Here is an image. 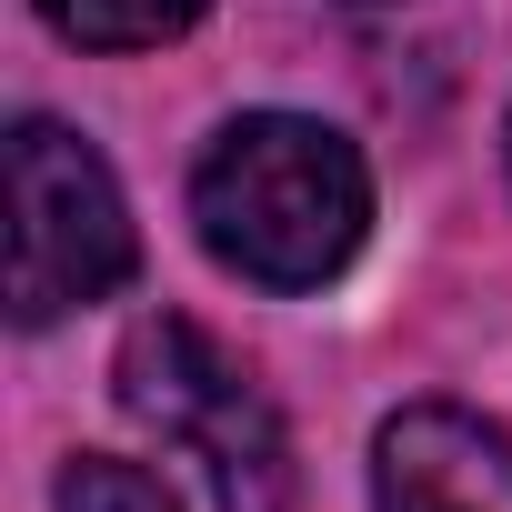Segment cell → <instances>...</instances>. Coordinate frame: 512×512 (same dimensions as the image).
I'll return each instance as SVG.
<instances>
[{
  "label": "cell",
  "mask_w": 512,
  "mask_h": 512,
  "mask_svg": "<svg viewBox=\"0 0 512 512\" xmlns=\"http://www.w3.org/2000/svg\"><path fill=\"white\" fill-rule=\"evenodd\" d=\"M11 322L41 332L101 292L131 282V211L111 161L71 131V121H21L11 131Z\"/></svg>",
  "instance_id": "obj_3"
},
{
  "label": "cell",
  "mask_w": 512,
  "mask_h": 512,
  "mask_svg": "<svg viewBox=\"0 0 512 512\" xmlns=\"http://www.w3.org/2000/svg\"><path fill=\"white\" fill-rule=\"evenodd\" d=\"M372 512H512V432L462 402H412L372 442Z\"/></svg>",
  "instance_id": "obj_4"
},
{
  "label": "cell",
  "mask_w": 512,
  "mask_h": 512,
  "mask_svg": "<svg viewBox=\"0 0 512 512\" xmlns=\"http://www.w3.org/2000/svg\"><path fill=\"white\" fill-rule=\"evenodd\" d=\"M111 382H121V412H131V422H151L161 442H181V452L211 472L221 512H302L282 412L262 402V382H251L201 322H181V312L131 322Z\"/></svg>",
  "instance_id": "obj_2"
},
{
  "label": "cell",
  "mask_w": 512,
  "mask_h": 512,
  "mask_svg": "<svg viewBox=\"0 0 512 512\" xmlns=\"http://www.w3.org/2000/svg\"><path fill=\"white\" fill-rule=\"evenodd\" d=\"M191 221L221 272L262 292H322L372 231V171L312 111H241L191 171Z\"/></svg>",
  "instance_id": "obj_1"
},
{
  "label": "cell",
  "mask_w": 512,
  "mask_h": 512,
  "mask_svg": "<svg viewBox=\"0 0 512 512\" xmlns=\"http://www.w3.org/2000/svg\"><path fill=\"white\" fill-rule=\"evenodd\" d=\"M61 512H181L171 492H161V472H141V462H121V452H81V462H61V492H51Z\"/></svg>",
  "instance_id": "obj_6"
},
{
  "label": "cell",
  "mask_w": 512,
  "mask_h": 512,
  "mask_svg": "<svg viewBox=\"0 0 512 512\" xmlns=\"http://www.w3.org/2000/svg\"><path fill=\"white\" fill-rule=\"evenodd\" d=\"M201 11H211V0H41V21L61 41H81V51H161Z\"/></svg>",
  "instance_id": "obj_5"
}]
</instances>
